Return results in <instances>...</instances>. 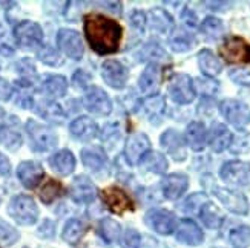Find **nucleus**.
I'll return each mask as SVG.
<instances>
[{"label": "nucleus", "instance_id": "obj_16", "mask_svg": "<svg viewBox=\"0 0 250 248\" xmlns=\"http://www.w3.org/2000/svg\"><path fill=\"white\" fill-rule=\"evenodd\" d=\"M160 144L175 161H184L188 158L184 138L177 131H173V129H169V131L161 135Z\"/></svg>", "mask_w": 250, "mask_h": 248}, {"label": "nucleus", "instance_id": "obj_56", "mask_svg": "<svg viewBox=\"0 0 250 248\" xmlns=\"http://www.w3.org/2000/svg\"><path fill=\"white\" fill-rule=\"evenodd\" d=\"M3 120H5V111L2 109V107H0V129H2L3 126Z\"/></svg>", "mask_w": 250, "mask_h": 248}, {"label": "nucleus", "instance_id": "obj_14", "mask_svg": "<svg viewBox=\"0 0 250 248\" xmlns=\"http://www.w3.org/2000/svg\"><path fill=\"white\" fill-rule=\"evenodd\" d=\"M150 141L145 134H134L130 135L127 143L125 146V158L127 159L129 164H138L143 156L149 152Z\"/></svg>", "mask_w": 250, "mask_h": 248}, {"label": "nucleus", "instance_id": "obj_5", "mask_svg": "<svg viewBox=\"0 0 250 248\" xmlns=\"http://www.w3.org/2000/svg\"><path fill=\"white\" fill-rule=\"evenodd\" d=\"M146 225L154 230L158 234L167 236L172 234L177 229V219L173 216V213L165 210V209H152L145 214Z\"/></svg>", "mask_w": 250, "mask_h": 248}, {"label": "nucleus", "instance_id": "obj_21", "mask_svg": "<svg viewBox=\"0 0 250 248\" xmlns=\"http://www.w3.org/2000/svg\"><path fill=\"white\" fill-rule=\"evenodd\" d=\"M69 132L75 139L88 143L97 136V134H99V127H97L95 121L91 120L89 116H79L71 123Z\"/></svg>", "mask_w": 250, "mask_h": 248}, {"label": "nucleus", "instance_id": "obj_27", "mask_svg": "<svg viewBox=\"0 0 250 248\" xmlns=\"http://www.w3.org/2000/svg\"><path fill=\"white\" fill-rule=\"evenodd\" d=\"M147 21H149V25L150 28L160 32V34H169V32L172 31L173 28V19L172 16L167 13L166 9H163V8H154V9H150L149 11V14H147Z\"/></svg>", "mask_w": 250, "mask_h": 248}, {"label": "nucleus", "instance_id": "obj_51", "mask_svg": "<svg viewBox=\"0 0 250 248\" xmlns=\"http://www.w3.org/2000/svg\"><path fill=\"white\" fill-rule=\"evenodd\" d=\"M11 95H13V88H11V84L0 77V101H8L11 98Z\"/></svg>", "mask_w": 250, "mask_h": 248}, {"label": "nucleus", "instance_id": "obj_35", "mask_svg": "<svg viewBox=\"0 0 250 248\" xmlns=\"http://www.w3.org/2000/svg\"><path fill=\"white\" fill-rule=\"evenodd\" d=\"M0 143H2L8 150H17L23 144V138L20 132L13 126H3L0 129Z\"/></svg>", "mask_w": 250, "mask_h": 248}, {"label": "nucleus", "instance_id": "obj_3", "mask_svg": "<svg viewBox=\"0 0 250 248\" xmlns=\"http://www.w3.org/2000/svg\"><path fill=\"white\" fill-rule=\"evenodd\" d=\"M26 132L29 135L31 147L36 152H49L57 146L59 138L56 132L45 124H40L34 120H29L26 123Z\"/></svg>", "mask_w": 250, "mask_h": 248}, {"label": "nucleus", "instance_id": "obj_6", "mask_svg": "<svg viewBox=\"0 0 250 248\" xmlns=\"http://www.w3.org/2000/svg\"><path fill=\"white\" fill-rule=\"evenodd\" d=\"M83 104L91 114L100 115V116L109 115L112 111V101L109 98V95L102 88H97V86H91V88L84 91Z\"/></svg>", "mask_w": 250, "mask_h": 248}, {"label": "nucleus", "instance_id": "obj_12", "mask_svg": "<svg viewBox=\"0 0 250 248\" xmlns=\"http://www.w3.org/2000/svg\"><path fill=\"white\" fill-rule=\"evenodd\" d=\"M102 77L114 89H123L127 78H129V71L125 64H122L117 60H106L102 64Z\"/></svg>", "mask_w": 250, "mask_h": 248}, {"label": "nucleus", "instance_id": "obj_19", "mask_svg": "<svg viewBox=\"0 0 250 248\" xmlns=\"http://www.w3.org/2000/svg\"><path fill=\"white\" fill-rule=\"evenodd\" d=\"M43 176H45V170L36 161H23L17 167V178L28 189H34Z\"/></svg>", "mask_w": 250, "mask_h": 248}, {"label": "nucleus", "instance_id": "obj_54", "mask_svg": "<svg viewBox=\"0 0 250 248\" xmlns=\"http://www.w3.org/2000/svg\"><path fill=\"white\" fill-rule=\"evenodd\" d=\"M9 172H11V163H9V159L2 152H0V176L9 175Z\"/></svg>", "mask_w": 250, "mask_h": 248}, {"label": "nucleus", "instance_id": "obj_30", "mask_svg": "<svg viewBox=\"0 0 250 248\" xmlns=\"http://www.w3.org/2000/svg\"><path fill=\"white\" fill-rule=\"evenodd\" d=\"M198 64L203 74L208 75V77H215V75H218L223 71V64L220 58L209 49H203L198 52Z\"/></svg>", "mask_w": 250, "mask_h": 248}, {"label": "nucleus", "instance_id": "obj_29", "mask_svg": "<svg viewBox=\"0 0 250 248\" xmlns=\"http://www.w3.org/2000/svg\"><path fill=\"white\" fill-rule=\"evenodd\" d=\"M160 84V68L155 63H150L140 75V91L143 94H152Z\"/></svg>", "mask_w": 250, "mask_h": 248}, {"label": "nucleus", "instance_id": "obj_45", "mask_svg": "<svg viewBox=\"0 0 250 248\" xmlns=\"http://www.w3.org/2000/svg\"><path fill=\"white\" fill-rule=\"evenodd\" d=\"M230 150L233 153H246L250 150V134H240L232 139Z\"/></svg>", "mask_w": 250, "mask_h": 248}, {"label": "nucleus", "instance_id": "obj_39", "mask_svg": "<svg viewBox=\"0 0 250 248\" xmlns=\"http://www.w3.org/2000/svg\"><path fill=\"white\" fill-rule=\"evenodd\" d=\"M137 56L140 57V60H154V61H169V56L165 52V49L160 48L158 45H154V43H147L143 48L138 51Z\"/></svg>", "mask_w": 250, "mask_h": 248}, {"label": "nucleus", "instance_id": "obj_9", "mask_svg": "<svg viewBox=\"0 0 250 248\" xmlns=\"http://www.w3.org/2000/svg\"><path fill=\"white\" fill-rule=\"evenodd\" d=\"M220 176L227 184L240 187L250 186V164L243 161H229L221 167Z\"/></svg>", "mask_w": 250, "mask_h": 248}, {"label": "nucleus", "instance_id": "obj_57", "mask_svg": "<svg viewBox=\"0 0 250 248\" xmlns=\"http://www.w3.org/2000/svg\"><path fill=\"white\" fill-rule=\"evenodd\" d=\"M5 37V26L0 23V38H3Z\"/></svg>", "mask_w": 250, "mask_h": 248}, {"label": "nucleus", "instance_id": "obj_17", "mask_svg": "<svg viewBox=\"0 0 250 248\" xmlns=\"http://www.w3.org/2000/svg\"><path fill=\"white\" fill-rule=\"evenodd\" d=\"M103 201L109 207L112 213L122 214L127 210H132V201L127 196V193L118 187H107L102 191Z\"/></svg>", "mask_w": 250, "mask_h": 248}, {"label": "nucleus", "instance_id": "obj_43", "mask_svg": "<svg viewBox=\"0 0 250 248\" xmlns=\"http://www.w3.org/2000/svg\"><path fill=\"white\" fill-rule=\"evenodd\" d=\"M19 239V231L0 218V242L5 245H13Z\"/></svg>", "mask_w": 250, "mask_h": 248}, {"label": "nucleus", "instance_id": "obj_23", "mask_svg": "<svg viewBox=\"0 0 250 248\" xmlns=\"http://www.w3.org/2000/svg\"><path fill=\"white\" fill-rule=\"evenodd\" d=\"M165 98L161 95H150L141 103V114H143L147 121L152 124H160L165 115Z\"/></svg>", "mask_w": 250, "mask_h": 248}, {"label": "nucleus", "instance_id": "obj_15", "mask_svg": "<svg viewBox=\"0 0 250 248\" xmlns=\"http://www.w3.org/2000/svg\"><path fill=\"white\" fill-rule=\"evenodd\" d=\"M80 158L84 167L94 172V173H103L109 167V161H107V156L102 147L97 146L84 147L80 152Z\"/></svg>", "mask_w": 250, "mask_h": 248}, {"label": "nucleus", "instance_id": "obj_38", "mask_svg": "<svg viewBox=\"0 0 250 248\" xmlns=\"http://www.w3.org/2000/svg\"><path fill=\"white\" fill-rule=\"evenodd\" d=\"M169 43L175 52H186L193 46V36L186 31H177L170 36Z\"/></svg>", "mask_w": 250, "mask_h": 248}, {"label": "nucleus", "instance_id": "obj_44", "mask_svg": "<svg viewBox=\"0 0 250 248\" xmlns=\"http://www.w3.org/2000/svg\"><path fill=\"white\" fill-rule=\"evenodd\" d=\"M37 57H39L40 61H43L45 64H49V66H56V64H60L62 63L59 52L54 49V48H51V46L42 48L37 52Z\"/></svg>", "mask_w": 250, "mask_h": 248}, {"label": "nucleus", "instance_id": "obj_18", "mask_svg": "<svg viewBox=\"0 0 250 248\" xmlns=\"http://www.w3.org/2000/svg\"><path fill=\"white\" fill-rule=\"evenodd\" d=\"M69 195L74 202L88 204L92 202L97 196V189L94 182L86 176H77L69 187Z\"/></svg>", "mask_w": 250, "mask_h": 248}, {"label": "nucleus", "instance_id": "obj_1", "mask_svg": "<svg viewBox=\"0 0 250 248\" xmlns=\"http://www.w3.org/2000/svg\"><path fill=\"white\" fill-rule=\"evenodd\" d=\"M84 34L97 54H114L122 40V26L102 14L84 16Z\"/></svg>", "mask_w": 250, "mask_h": 248}, {"label": "nucleus", "instance_id": "obj_10", "mask_svg": "<svg viewBox=\"0 0 250 248\" xmlns=\"http://www.w3.org/2000/svg\"><path fill=\"white\" fill-rule=\"evenodd\" d=\"M221 57L229 63H250V45L240 37H229L226 38L220 48Z\"/></svg>", "mask_w": 250, "mask_h": 248}, {"label": "nucleus", "instance_id": "obj_52", "mask_svg": "<svg viewBox=\"0 0 250 248\" xmlns=\"http://www.w3.org/2000/svg\"><path fill=\"white\" fill-rule=\"evenodd\" d=\"M145 14L141 13V11H135V13L130 16V25H132L134 28H137V29H143L145 28Z\"/></svg>", "mask_w": 250, "mask_h": 248}, {"label": "nucleus", "instance_id": "obj_4", "mask_svg": "<svg viewBox=\"0 0 250 248\" xmlns=\"http://www.w3.org/2000/svg\"><path fill=\"white\" fill-rule=\"evenodd\" d=\"M195 84L188 74L173 75L169 83L170 98L178 104H189L195 100Z\"/></svg>", "mask_w": 250, "mask_h": 248}, {"label": "nucleus", "instance_id": "obj_31", "mask_svg": "<svg viewBox=\"0 0 250 248\" xmlns=\"http://www.w3.org/2000/svg\"><path fill=\"white\" fill-rule=\"evenodd\" d=\"M36 112L45 118L48 121H52V123H59L62 124L64 121V112L62 109V106L54 103L51 100H43L37 104L36 107Z\"/></svg>", "mask_w": 250, "mask_h": 248}, {"label": "nucleus", "instance_id": "obj_2", "mask_svg": "<svg viewBox=\"0 0 250 248\" xmlns=\"http://www.w3.org/2000/svg\"><path fill=\"white\" fill-rule=\"evenodd\" d=\"M8 214L20 225H32L39 219V207L31 196L17 195L8 204Z\"/></svg>", "mask_w": 250, "mask_h": 248}, {"label": "nucleus", "instance_id": "obj_25", "mask_svg": "<svg viewBox=\"0 0 250 248\" xmlns=\"http://www.w3.org/2000/svg\"><path fill=\"white\" fill-rule=\"evenodd\" d=\"M49 164H51L52 170L57 172L59 175L68 176L75 169V156L72 155L71 150L63 149V150L56 152L49 158Z\"/></svg>", "mask_w": 250, "mask_h": 248}, {"label": "nucleus", "instance_id": "obj_13", "mask_svg": "<svg viewBox=\"0 0 250 248\" xmlns=\"http://www.w3.org/2000/svg\"><path fill=\"white\" fill-rule=\"evenodd\" d=\"M213 195L221 201V204L229 211L235 214H247L249 204L243 193L230 190V189H224V187H215Z\"/></svg>", "mask_w": 250, "mask_h": 248}, {"label": "nucleus", "instance_id": "obj_34", "mask_svg": "<svg viewBox=\"0 0 250 248\" xmlns=\"http://www.w3.org/2000/svg\"><path fill=\"white\" fill-rule=\"evenodd\" d=\"M84 231H86V227L80 219H69L66 224H64L62 238L68 244H77L83 238Z\"/></svg>", "mask_w": 250, "mask_h": 248}, {"label": "nucleus", "instance_id": "obj_22", "mask_svg": "<svg viewBox=\"0 0 250 248\" xmlns=\"http://www.w3.org/2000/svg\"><path fill=\"white\" fill-rule=\"evenodd\" d=\"M177 239L181 244L197 247L204 241V234L197 224L190 219H183L177 227Z\"/></svg>", "mask_w": 250, "mask_h": 248}, {"label": "nucleus", "instance_id": "obj_48", "mask_svg": "<svg viewBox=\"0 0 250 248\" xmlns=\"http://www.w3.org/2000/svg\"><path fill=\"white\" fill-rule=\"evenodd\" d=\"M54 234H56V224L49 219L43 221L39 227V236H42V238H45V239H51Z\"/></svg>", "mask_w": 250, "mask_h": 248}, {"label": "nucleus", "instance_id": "obj_36", "mask_svg": "<svg viewBox=\"0 0 250 248\" xmlns=\"http://www.w3.org/2000/svg\"><path fill=\"white\" fill-rule=\"evenodd\" d=\"M99 233L104 242L114 244L115 241H118V238H120L122 229H120V225H118V222L106 218V219H102L99 224Z\"/></svg>", "mask_w": 250, "mask_h": 248}, {"label": "nucleus", "instance_id": "obj_46", "mask_svg": "<svg viewBox=\"0 0 250 248\" xmlns=\"http://www.w3.org/2000/svg\"><path fill=\"white\" fill-rule=\"evenodd\" d=\"M123 244L126 248H140L141 245V236L135 229H127L123 234Z\"/></svg>", "mask_w": 250, "mask_h": 248}, {"label": "nucleus", "instance_id": "obj_26", "mask_svg": "<svg viewBox=\"0 0 250 248\" xmlns=\"http://www.w3.org/2000/svg\"><path fill=\"white\" fill-rule=\"evenodd\" d=\"M42 89L45 94L52 96V98H62V96L66 95L68 80L63 75H57V74L45 75L42 81Z\"/></svg>", "mask_w": 250, "mask_h": 248}, {"label": "nucleus", "instance_id": "obj_20", "mask_svg": "<svg viewBox=\"0 0 250 248\" xmlns=\"http://www.w3.org/2000/svg\"><path fill=\"white\" fill-rule=\"evenodd\" d=\"M189 187V178L183 173H172L167 175L161 181L163 195L167 199H178Z\"/></svg>", "mask_w": 250, "mask_h": 248}, {"label": "nucleus", "instance_id": "obj_49", "mask_svg": "<svg viewBox=\"0 0 250 248\" xmlns=\"http://www.w3.org/2000/svg\"><path fill=\"white\" fill-rule=\"evenodd\" d=\"M89 81H91V75L83 69H79L72 77V83L74 86H77V88H86Z\"/></svg>", "mask_w": 250, "mask_h": 248}, {"label": "nucleus", "instance_id": "obj_40", "mask_svg": "<svg viewBox=\"0 0 250 248\" xmlns=\"http://www.w3.org/2000/svg\"><path fill=\"white\" fill-rule=\"evenodd\" d=\"M62 195H63V187H62L60 182L54 181V179H49L46 184L42 187V190L39 191L40 199L45 204H51L54 199H57Z\"/></svg>", "mask_w": 250, "mask_h": 248}, {"label": "nucleus", "instance_id": "obj_8", "mask_svg": "<svg viewBox=\"0 0 250 248\" xmlns=\"http://www.w3.org/2000/svg\"><path fill=\"white\" fill-rule=\"evenodd\" d=\"M14 38L21 48H36L43 41V31L34 21L23 20L14 28Z\"/></svg>", "mask_w": 250, "mask_h": 248}, {"label": "nucleus", "instance_id": "obj_50", "mask_svg": "<svg viewBox=\"0 0 250 248\" xmlns=\"http://www.w3.org/2000/svg\"><path fill=\"white\" fill-rule=\"evenodd\" d=\"M197 84L200 86V91L204 95H212L218 89V83H215L213 80H204V78H198Z\"/></svg>", "mask_w": 250, "mask_h": 248}, {"label": "nucleus", "instance_id": "obj_33", "mask_svg": "<svg viewBox=\"0 0 250 248\" xmlns=\"http://www.w3.org/2000/svg\"><path fill=\"white\" fill-rule=\"evenodd\" d=\"M200 218H201V221H203V224L206 225V227L213 229V230L218 229L220 225H221V222H223V214L209 201L201 207V210H200Z\"/></svg>", "mask_w": 250, "mask_h": 248}, {"label": "nucleus", "instance_id": "obj_32", "mask_svg": "<svg viewBox=\"0 0 250 248\" xmlns=\"http://www.w3.org/2000/svg\"><path fill=\"white\" fill-rule=\"evenodd\" d=\"M141 167L147 172H152V173H157V175H161L165 173L167 170V159L165 158V155H161L160 152H149L143 156V159L140 161Z\"/></svg>", "mask_w": 250, "mask_h": 248}, {"label": "nucleus", "instance_id": "obj_55", "mask_svg": "<svg viewBox=\"0 0 250 248\" xmlns=\"http://www.w3.org/2000/svg\"><path fill=\"white\" fill-rule=\"evenodd\" d=\"M206 6H209L210 9H224L227 6H230V2H204Z\"/></svg>", "mask_w": 250, "mask_h": 248}, {"label": "nucleus", "instance_id": "obj_7", "mask_svg": "<svg viewBox=\"0 0 250 248\" xmlns=\"http://www.w3.org/2000/svg\"><path fill=\"white\" fill-rule=\"evenodd\" d=\"M57 46L59 49L64 54L66 57L72 58V60H80L83 57V41L82 37L77 31L74 29H66V28H62L57 32Z\"/></svg>", "mask_w": 250, "mask_h": 248}, {"label": "nucleus", "instance_id": "obj_41", "mask_svg": "<svg viewBox=\"0 0 250 248\" xmlns=\"http://www.w3.org/2000/svg\"><path fill=\"white\" fill-rule=\"evenodd\" d=\"M201 31L209 37H218L223 32V21L216 17H206L201 23Z\"/></svg>", "mask_w": 250, "mask_h": 248}, {"label": "nucleus", "instance_id": "obj_11", "mask_svg": "<svg viewBox=\"0 0 250 248\" xmlns=\"http://www.w3.org/2000/svg\"><path fill=\"white\" fill-rule=\"evenodd\" d=\"M220 112L227 121L236 127H244L250 123L249 106L238 100H224L220 104Z\"/></svg>", "mask_w": 250, "mask_h": 248}, {"label": "nucleus", "instance_id": "obj_53", "mask_svg": "<svg viewBox=\"0 0 250 248\" xmlns=\"http://www.w3.org/2000/svg\"><path fill=\"white\" fill-rule=\"evenodd\" d=\"M181 19L183 21L186 23L188 26H197V16H195V13H192V11L189 8H184L183 13H181Z\"/></svg>", "mask_w": 250, "mask_h": 248}, {"label": "nucleus", "instance_id": "obj_58", "mask_svg": "<svg viewBox=\"0 0 250 248\" xmlns=\"http://www.w3.org/2000/svg\"><path fill=\"white\" fill-rule=\"evenodd\" d=\"M0 201H2V198H0Z\"/></svg>", "mask_w": 250, "mask_h": 248}, {"label": "nucleus", "instance_id": "obj_42", "mask_svg": "<svg viewBox=\"0 0 250 248\" xmlns=\"http://www.w3.org/2000/svg\"><path fill=\"white\" fill-rule=\"evenodd\" d=\"M206 202H208V198H206L204 193H195V195H192L190 198L186 199V202H184V206H183V210L189 214H195V213L200 214V210Z\"/></svg>", "mask_w": 250, "mask_h": 248}, {"label": "nucleus", "instance_id": "obj_47", "mask_svg": "<svg viewBox=\"0 0 250 248\" xmlns=\"http://www.w3.org/2000/svg\"><path fill=\"white\" fill-rule=\"evenodd\" d=\"M230 78L243 86H250V69H233L230 71Z\"/></svg>", "mask_w": 250, "mask_h": 248}, {"label": "nucleus", "instance_id": "obj_37", "mask_svg": "<svg viewBox=\"0 0 250 248\" xmlns=\"http://www.w3.org/2000/svg\"><path fill=\"white\" fill-rule=\"evenodd\" d=\"M229 242L233 248H247L250 245V227L244 224L236 225L229 231Z\"/></svg>", "mask_w": 250, "mask_h": 248}, {"label": "nucleus", "instance_id": "obj_24", "mask_svg": "<svg viewBox=\"0 0 250 248\" xmlns=\"http://www.w3.org/2000/svg\"><path fill=\"white\" fill-rule=\"evenodd\" d=\"M232 139H233V136H232L230 131L224 124L215 123L210 127L208 141H209L213 152H223V150H226L227 147H230Z\"/></svg>", "mask_w": 250, "mask_h": 248}, {"label": "nucleus", "instance_id": "obj_28", "mask_svg": "<svg viewBox=\"0 0 250 248\" xmlns=\"http://www.w3.org/2000/svg\"><path fill=\"white\" fill-rule=\"evenodd\" d=\"M184 138H186V143L193 149V150H201L206 146V141H208V132H206V127L203 123H190L186 127V134H184Z\"/></svg>", "mask_w": 250, "mask_h": 248}]
</instances>
